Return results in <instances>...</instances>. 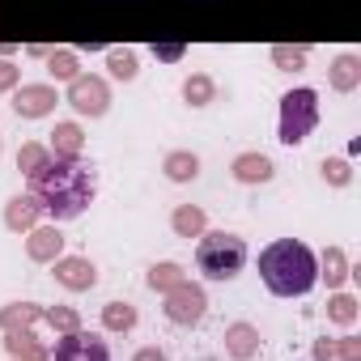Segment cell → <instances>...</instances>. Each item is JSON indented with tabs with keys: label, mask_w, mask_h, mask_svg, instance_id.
I'll list each match as a JSON object with an SVG mask.
<instances>
[{
	"label": "cell",
	"mask_w": 361,
	"mask_h": 361,
	"mask_svg": "<svg viewBox=\"0 0 361 361\" xmlns=\"http://www.w3.org/2000/svg\"><path fill=\"white\" fill-rule=\"evenodd\" d=\"M30 196L39 200V209L60 226V221H77L94 196H98V174L94 166L81 157V161H56L39 174H30Z\"/></svg>",
	"instance_id": "1"
},
{
	"label": "cell",
	"mask_w": 361,
	"mask_h": 361,
	"mask_svg": "<svg viewBox=\"0 0 361 361\" xmlns=\"http://www.w3.org/2000/svg\"><path fill=\"white\" fill-rule=\"evenodd\" d=\"M259 276L276 298H306L319 285V259L298 238H276L259 251Z\"/></svg>",
	"instance_id": "2"
},
{
	"label": "cell",
	"mask_w": 361,
	"mask_h": 361,
	"mask_svg": "<svg viewBox=\"0 0 361 361\" xmlns=\"http://www.w3.org/2000/svg\"><path fill=\"white\" fill-rule=\"evenodd\" d=\"M196 268L209 281H234L247 268V243L230 230H204L196 243Z\"/></svg>",
	"instance_id": "3"
},
{
	"label": "cell",
	"mask_w": 361,
	"mask_h": 361,
	"mask_svg": "<svg viewBox=\"0 0 361 361\" xmlns=\"http://www.w3.org/2000/svg\"><path fill=\"white\" fill-rule=\"evenodd\" d=\"M319 123V94L310 85H298V90H285L281 94V123H276V140L281 145H302Z\"/></svg>",
	"instance_id": "4"
},
{
	"label": "cell",
	"mask_w": 361,
	"mask_h": 361,
	"mask_svg": "<svg viewBox=\"0 0 361 361\" xmlns=\"http://www.w3.org/2000/svg\"><path fill=\"white\" fill-rule=\"evenodd\" d=\"M161 314H166L174 327H196V323H204V314H209V293H204V285L183 281V285H174L170 293H161Z\"/></svg>",
	"instance_id": "5"
},
{
	"label": "cell",
	"mask_w": 361,
	"mask_h": 361,
	"mask_svg": "<svg viewBox=\"0 0 361 361\" xmlns=\"http://www.w3.org/2000/svg\"><path fill=\"white\" fill-rule=\"evenodd\" d=\"M60 102H68L81 119H102L111 111V85L98 73H81L77 81H68V90H64Z\"/></svg>",
	"instance_id": "6"
},
{
	"label": "cell",
	"mask_w": 361,
	"mask_h": 361,
	"mask_svg": "<svg viewBox=\"0 0 361 361\" xmlns=\"http://www.w3.org/2000/svg\"><path fill=\"white\" fill-rule=\"evenodd\" d=\"M13 115L18 119H47L56 106H60V94H56V85L51 81H22L18 90H13Z\"/></svg>",
	"instance_id": "7"
},
{
	"label": "cell",
	"mask_w": 361,
	"mask_h": 361,
	"mask_svg": "<svg viewBox=\"0 0 361 361\" xmlns=\"http://www.w3.org/2000/svg\"><path fill=\"white\" fill-rule=\"evenodd\" d=\"M51 361H111V344L98 336V331H68V336H56V348H51Z\"/></svg>",
	"instance_id": "8"
},
{
	"label": "cell",
	"mask_w": 361,
	"mask_h": 361,
	"mask_svg": "<svg viewBox=\"0 0 361 361\" xmlns=\"http://www.w3.org/2000/svg\"><path fill=\"white\" fill-rule=\"evenodd\" d=\"M51 276H56V285L68 289V293H90V289L98 285V268H94L85 255H60V259L51 264Z\"/></svg>",
	"instance_id": "9"
},
{
	"label": "cell",
	"mask_w": 361,
	"mask_h": 361,
	"mask_svg": "<svg viewBox=\"0 0 361 361\" xmlns=\"http://www.w3.org/2000/svg\"><path fill=\"white\" fill-rule=\"evenodd\" d=\"M47 136H51V140H47V153H51L56 161H81V157H85V128H81L77 119H60Z\"/></svg>",
	"instance_id": "10"
},
{
	"label": "cell",
	"mask_w": 361,
	"mask_h": 361,
	"mask_svg": "<svg viewBox=\"0 0 361 361\" xmlns=\"http://www.w3.org/2000/svg\"><path fill=\"white\" fill-rule=\"evenodd\" d=\"M230 174H234V183H243V188H259V183H272L276 178V166H272V157L268 153H238L234 161H230Z\"/></svg>",
	"instance_id": "11"
},
{
	"label": "cell",
	"mask_w": 361,
	"mask_h": 361,
	"mask_svg": "<svg viewBox=\"0 0 361 361\" xmlns=\"http://www.w3.org/2000/svg\"><path fill=\"white\" fill-rule=\"evenodd\" d=\"M60 255H64V234H60L56 221L51 226H35L26 234V259L30 264H56Z\"/></svg>",
	"instance_id": "12"
},
{
	"label": "cell",
	"mask_w": 361,
	"mask_h": 361,
	"mask_svg": "<svg viewBox=\"0 0 361 361\" xmlns=\"http://www.w3.org/2000/svg\"><path fill=\"white\" fill-rule=\"evenodd\" d=\"M5 226L13 230V234H30L35 226H43V209H39V200L26 192V196H9V204H5Z\"/></svg>",
	"instance_id": "13"
},
{
	"label": "cell",
	"mask_w": 361,
	"mask_h": 361,
	"mask_svg": "<svg viewBox=\"0 0 361 361\" xmlns=\"http://www.w3.org/2000/svg\"><path fill=\"white\" fill-rule=\"evenodd\" d=\"M327 85H331L336 94H353V90L361 85V56H357V51H340V56L331 60V68H327Z\"/></svg>",
	"instance_id": "14"
},
{
	"label": "cell",
	"mask_w": 361,
	"mask_h": 361,
	"mask_svg": "<svg viewBox=\"0 0 361 361\" xmlns=\"http://www.w3.org/2000/svg\"><path fill=\"white\" fill-rule=\"evenodd\" d=\"M319 259V281H327V289L331 293H340L344 289V281H353V264H348V255H344V247H327L323 255H314Z\"/></svg>",
	"instance_id": "15"
},
{
	"label": "cell",
	"mask_w": 361,
	"mask_h": 361,
	"mask_svg": "<svg viewBox=\"0 0 361 361\" xmlns=\"http://www.w3.org/2000/svg\"><path fill=\"white\" fill-rule=\"evenodd\" d=\"M161 174L170 178V183H196V178H200V153H192V149H170L161 157Z\"/></svg>",
	"instance_id": "16"
},
{
	"label": "cell",
	"mask_w": 361,
	"mask_h": 361,
	"mask_svg": "<svg viewBox=\"0 0 361 361\" xmlns=\"http://www.w3.org/2000/svg\"><path fill=\"white\" fill-rule=\"evenodd\" d=\"M255 353H259V327L255 323H230L226 327V357L251 361Z\"/></svg>",
	"instance_id": "17"
},
{
	"label": "cell",
	"mask_w": 361,
	"mask_h": 361,
	"mask_svg": "<svg viewBox=\"0 0 361 361\" xmlns=\"http://www.w3.org/2000/svg\"><path fill=\"white\" fill-rule=\"evenodd\" d=\"M170 230H174V238H200L204 230H209V217H204V209L200 204H174V213H170Z\"/></svg>",
	"instance_id": "18"
},
{
	"label": "cell",
	"mask_w": 361,
	"mask_h": 361,
	"mask_svg": "<svg viewBox=\"0 0 361 361\" xmlns=\"http://www.w3.org/2000/svg\"><path fill=\"white\" fill-rule=\"evenodd\" d=\"M43 319V306L39 302H9V306H0V331H30L35 323Z\"/></svg>",
	"instance_id": "19"
},
{
	"label": "cell",
	"mask_w": 361,
	"mask_h": 361,
	"mask_svg": "<svg viewBox=\"0 0 361 361\" xmlns=\"http://www.w3.org/2000/svg\"><path fill=\"white\" fill-rule=\"evenodd\" d=\"M5 348H9V361H51V353L43 348V340L35 331H9Z\"/></svg>",
	"instance_id": "20"
},
{
	"label": "cell",
	"mask_w": 361,
	"mask_h": 361,
	"mask_svg": "<svg viewBox=\"0 0 361 361\" xmlns=\"http://www.w3.org/2000/svg\"><path fill=\"white\" fill-rule=\"evenodd\" d=\"M47 64V73H51V81H77L81 77V60H77V51L73 47H51V56L43 60Z\"/></svg>",
	"instance_id": "21"
},
{
	"label": "cell",
	"mask_w": 361,
	"mask_h": 361,
	"mask_svg": "<svg viewBox=\"0 0 361 361\" xmlns=\"http://www.w3.org/2000/svg\"><path fill=\"white\" fill-rule=\"evenodd\" d=\"M183 281H188V272H183V264H174V259L153 264V268H149V276H145V285H149L153 293H170L174 285H183Z\"/></svg>",
	"instance_id": "22"
},
{
	"label": "cell",
	"mask_w": 361,
	"mask_h": 361,
	"mask_svg": "<svg viewBox=\"0 0 361 361\" xmlns=\"http://www.w3.org/2000/svg\"><path fill=\"white\" fill-rule=\"evenodd\" d=\"M268 56H272V68H276V73H302L310 47H306V43H276Z\"/></svg>",
	"instance_id": "23"
},
{
	"label": "cell",
	"mask_w": 361,
	"mask_h": 361,
	"mask_svg": "<svg viewBox=\"0 0 361 361\" xmlns=\"http://www.w3.org/2000/svg\"><path fill=\"white\" fill-rule=\"evenodd\" d=\"M183 102L188 106H209V102H217V81L209 77V73H192L188 81H183Z\"/></svg>",
	"instance_id": "24"
},
{
	"label": "cell",
	"mask_w": 361,
	"mask_h": 361,
	"mask_svg": "<svg viewBox=\"0 0 361 361\" xmlns=\"http://www.w3.org/2000/svg\"><path fill=\"white\" fill-rule=\"evenodd\" d=\"M106 73H111L115 81H136V73H140L136 51H132V47H106Z\"/></svg>",
	"instance_id": "25"
},
{
	"label": "cell",
	"mask_w": 361,
	"mask_h": 361,
	"mask_svg": "<svg viewBox=\"0 0 361 361\" xmlns=\"http://www.w3.org/2000/svg\"><path fill=\"white\" fill-rule=\"evenodd\" d=\"M357 314H361V306H357V298L353 293H331L327 298V323H336V327H353L357 323Z\"/></svg>",
	"instance_id": "26"
},
{
	"label": "cell",
	"mask_w": 361,
	"mask_h": 361,
	"mask_svg": "<svg viewBox=\"0 0 361 361\" xmlns=\"http://www.w3.org/2000/svg\"><path fill=\"white\" fill-rule=\"evenodd\" d=\"M136 323H140V314H136L132 302H106L102 306V327L106 331H132Z\"/></svg>",
	"instance_id": "27"
},
{
	"label": "cell",
	"mask_w": 361,
	"mask_h": 361,
	"mask_svg": "<svg viewBox=\"0 0 361 361\" xmlns=\"http://www.w3.org/2000/svg\"><path fill=\"white\" fill-rule=\"evenodd\" d=\"M51 166V153H47V145L43 140H26L22 149H18V170L30 178V174H39V170H47Z\"/></svg>",
	"instance_id": "28"
},
{
	"label": "cell",
	"mask_w": 361,
	"mask_h": 361,
	"mask_svg": "<svg viewBox=\"0 0 361 361\" xmlns=\"http://www.w3.org/2000/svg\"><path fill=\"white\" fill-rule=\"evenodd\" d=\"M43 319L51 323V331H56V336H68V331H81V327H85V323H81V314H77L73 306H47V310H43Z\"/></svg>",
	"instance_id": "29"
},
{
	"label": "cell",
	"mask_w": 361,
	"mask_h": 361,
	"mask_svg": "<svg viewBox=\"0 0 361 361\" xmlns=\"http://www.w3.org/2000/svg\"><path fill=\"white\" fill-rule=\"evenodd\" d=\"M319 174H323L327 188H348V183H353V166H348L344 157H323V161H319Z\"/></svg>",
	"instance_id": "30"
},
{
	"label": "cell",
	"mask_w": 361,
	"mask_h": 361,
	"mask_svg": "<svg viewBox=\"0 0 361 361\" xmlns=\"http://www.w3.org/2000/svg\"><path fill=\"white\" fill-rule=\"evenodd\" d=\"M331 357H336V361H361V340H357V336L331 340Z\"/></svg>",
	"instance_id": "31"
},
{
	"label": "cell",
	"mask_w": 361,
	"mask_h": 361,
	"mask_svg": "<svg viewBox=\"0 0 361 361\" xmlns=\"http://www.w3.org/2000/svg\"><path fill=\"white\" fill-rule=\"evenodd\" d=\"M18 85H22V64L0 60V94H13Z\"/></svg>",
	"instance_id": "32"
},
{
	"label": "cell",
	"mask_w": 361,
	"mask_h": 361,
	"mask_svg": "<svg viewBox=\"0 0 361 361\" xmlns=\"http://www.w3.org/2000/svg\"><path fill=\"white\" fill-rule=\"evenodd\" d=\"M153 56H157L161 64H178V60L188 56V47H183V43H153Z\"/></svg>",
	"instance_id": "33"
},
{
	"label": "cell",
	"mask_w": 361,
	"mask_h": 361,
	"mask_svg": "<svg viewBox=\"0 0 361 361\" xmlns=\"http://www.w3.org/2000/svg\"><path fill=\"white\" fill-rule=\"evenodd\" d=\"M132 361H166V353H161L157 344H140V348L132 353Z\"/></svg>",
	"instance_id": "34"
},
{
	"label": "cell",
	"mask_w": 361,
	"mask_h": 361,
	"mask_svg": "<svg viewBox=\"0 0 361 361\" xmlns=\"http://www.w3.org/2000/svg\"><path fill=\"white\" fill-rule=\"evenodd\" d=\"M310 357H314V361H336V357H331V340H327V336H323V340H314Z\"/></svg>",
	"instance_id": "35"
},
{
	"label": "cell",
	"mask_w": 361,
	"mask_h": 361,
	"mask_svg": "<svg viewBox=\"0 0 361 361\" xmlns=\"http://www.w3.org/2000/svg\"><path fill=\"white\" fill-rule=\"evenodd\" d=\"M26 56H35V60H47V56H51V47H39V43H30V47H26Z\"/></svg>",
	"instance_id": "36"
},
{
	"label": "cell",
	"mask_w": 361,
	"mask_h": 361,
	"mask_svg": "<svg viewBox=\"0 0 361 361\" xmlns=\"http://www.w3.org/2000/svg\"><path fill=\"white\" fill-rule=\"evenodd\" d=\"M0 153H5V140H0Z\"/></svg>",
	"instance_id": "37"
}]
</instances>
